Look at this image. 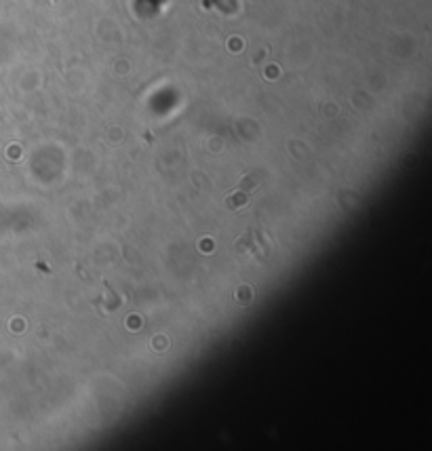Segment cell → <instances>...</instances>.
<instances>
[{
    "instance_id": "6da1fadb",
    "label": "cell",
    "mask_w": 432,
    "mask_h": 451,
    "mask_svg": "<svg viewBox=\"0 0 432 451\" xmlns=\"http://www.w3.org/2000/svg\"><path fill=\"white\" fill-rule=\"evenodd\" d=\"M249 192L251 190H245V188H241L236 194H232L230 198L226 200V205H228V209H241L245 203H247V198H249Z\"/></svg>"
}]
</instances>
